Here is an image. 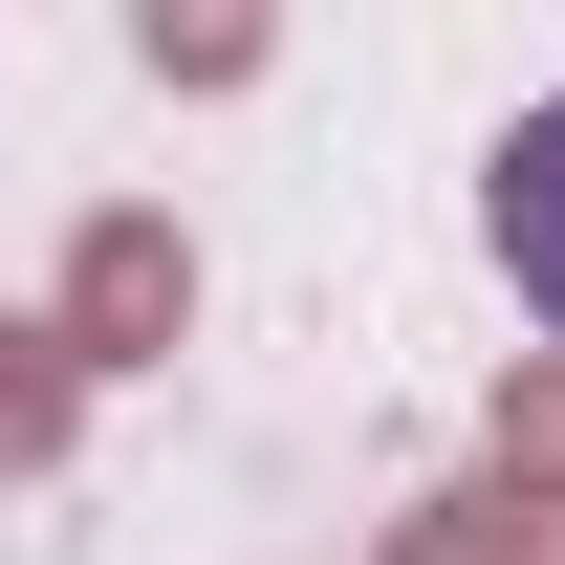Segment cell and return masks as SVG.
I'll return each instance as SVG.
<instances>
[{"label":"cell","instance_id":"6da1fadb","mask_svg":"<svg viewBox=\"0 0 565 565\" xmlns=\"http://www.w3.org/2000/svg\"><path fill=\"white\" fill-rule=\"evenodd\" d=\"M479 239H500V282H522V327H565V87L500 131V174H479Z\"/></svg>","mask_w":565,"mask_h":565}]
</instances>
